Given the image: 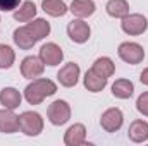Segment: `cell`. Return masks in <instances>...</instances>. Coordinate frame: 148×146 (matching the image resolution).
Wrapping results in <instances>:
<instances>
[{"instance_id":"6da1fadb","label":"cell","mask_w":148,"mask_h":146,"mask_svg":"<svg viewBox=\"0 0 148 146\" xmlns=\"http://www.w3.org/2000/svg\"><path fill=\"white\" fill-rule=\"evenodd\" d=\"M57 91V84L50 79H35L24 89V98L29 105H40L47 96H52Z\"/></svg>"},{"instance_id":"7a4b0ae2","label":"cell","mask_w":148,"mask_h":146,"mask_svg":"<svg viewBox=\"0 0 148 146\" xmlns=\"http://www.w3.org/2000/svg\"><path fill=\"white\" fill-rule=\"evenodd\" d=\"M19 129L26 136H38L43 131V119L36 112H23L19 115Z\"/></svg>"},{"instance_id":"3957f363","label":"cell","mask_w":148,"mask_h":146,"mask_svg":"<svg viewBox=\"0 0 148 146\" xmlns=\"http://www.w3.org/2000/svg\"><path fill=\"white\" fill-rule=\"evenodd\" d=\"M117 53H119V57H121L124 62H127V64H131V65H136V64L143 62V59H145V50H143V46L138 45V43H133V41L121 43Z\"/></svg>"},{"instance_id":"277c9868","label":"cell","mask_w":148,"mask_h":146,"mask_svg":"<svg viewBox=\"0 0 148 146\" xmlns=\"http://www.w3.org/2000/svg\"><path fill=\"white\" fill-rule=\"evenodd\" d=\"M122 31L129 36H138V35H143L148 28V21L145 16L141 14H127L126 17H122Z\"/></svg>"},{"instance_id":"5b68a950","label":"cell","mask_w":148,"mask_h":146,"mask_svg":"<svg viewBox=\"0 0 148 146\" xmlns=\"http://www.w3.org/2000/svg\"><path fill=\"white\" fill-rule=\"evenodd\" d=\"M47 115L53 126H64L71 119V107L64 100H55L53 103H50V107L47 110Z\"/></svg>"},{"instance_id":"8992f818","label":"cell","mask_w":148,"mask_h":146,"mask_svg":"<svg viewBox=\"0 0 148 146\" xmlns=\"http://www.w3.org/2000/svg\"><path fill=\"white\" fill-rule=\"evenodd\" d=\"M124 122V115L119 108H109L105 110L100 117V126L103 127V131L107 132H115L122 127Z\"/></svg>"},{"instance_id":"52a82bcc","label":"cell","mask_w":148,"mask_h":146,"mask_svg":"<svg viewBox=\"0 0 148 146\" xmlns=\"http://www.w3.org/2000/svg\"><path fill=\"white\" fill-rule=\"evenodd\" d=\"M67 35L74 43H84L88 41V38L91 35V29L88 23H84L83 19H74L67 24Z\"/></svg>"},{"instance_id":"ba28073f","label":"cell","mask_w":148,"mask_h":146,"mask_svg":"<svg viewBox=\"0 0 148 146\" xmlns=\"http://www.w3.org/2000/svg\"><path fill=\"white\" fill-rule=\"evenodd\" d=\"M40 59L47 65H59L64 59V53L57 43H47L40 48Z\"/></svg>"},{"instance_id":"9c48e42d","label":"cell","mask_w":148,"mask_h":146,"mask_svg":"<svg viewBox=\"0 0 148 146\" xmlns=\"http://www.w3.org/2000/svg\"><path fill=\"white\" fill-rule=\"evenodd\" d=\"M45 71V62L40 59V57H26L21 64V74L26 77V79H33L41 76Z\"/></svg>"},{"instance_id":"30bf717a","label":"cell","mask_w":148,"mask_h":146,"mask_svg":"<svg viewBox=\"0 0 148 146\" xmlns=\"http://www.w3.org/2000/svg\"><path fill=\"white\" fill-rule=\"evenodd\" d=\"M57 79H59V83H60L62 86H66V88L76 86V84H77V79H79V65L74 64V62L66 64V65L59 71Z\"/></svg>"},{"instance_id":"8fae6325","label":"cell","mask_w":148,"mask_h":146,"mask_svg":"<svg viewBox=\"0 0 148 146\" xmlns=\"http://www.w3.org/2000/svg\"><path fill=\"white\" fill-rule=\"evenodd\" d=\"M19 131V117L10 108L0 110V132L12 134Z\"/></svg>"},{"instance_id":"7c38bea8","label":"cell","mask_w":148,"mask_h":146,"mask_svg":"<svg viewBox=\"0 0 148 146\" xmlns=\"http://www.w3.org/2000/svg\"><path fill=\"white\" fill-rule=\"evenodd\" d=\"M64 143L67 146H79L86 143V127L83 124H74L66 131Z\"/></svg>"},{"instance_id":"4fadbf2b","label":"cell","mask_w":148,"mask_h":146,"mask_svg":"<svg viewBox=\"0 0 148 146\" xmlns=\"http://www.w3.org/2000/svg\"><path fill=\"white\" fill-rule=\"evenodd\" d=\"M12 38H14V43H16L21 50H29V48H33V46H35V43L38 41L28 26L17 28V29L14 31V36H12Z\"/></svg>"},{"instance_id":"5bb4252c","label":"cell","mask_w":148,"mask_h":146,"mask_svg":"<svg viewBox=\"0 0 148 146\" xmlns=\"http://www.w3.org/2000/svg\"><path fill=\"white\" fill-rule=\"evenodd\" d=\"M127 136L133 143H145L148 139V122L145 120H134L129 126Z\"/></svg>"},{"instance_id":"9a60e30c","label":"cell","mask_w":148,"mask_h":146,"mask_svg":"<svg viewBox=\"0 0 148 146\" xmlns=\"http://www.w3.org/2000/svg\"><path fill=\"white\" fill-rule=\"evenodd\" d=\"M21 100H23V96L16 88H3L0 91V103L5 108H10V110L17 108L21 105Z\"/></svg>"},{"instance_id":"2e32d148","label":"cell","mask_w":148,"mask_h":146,"mask_svg":"<svg viewBox=\"0 0 148 146\" xmlns=\"http://www.w3.org/2000/svg\"><path fill=\"white\" fill-rule=\"evenodd\" d=\"M95 3L91 2V0H73V3H71V12H73L76 17H79V19H84V17H90V16H93L95 14Z\"/></svg>"},{"instance_id":"e0dca14e","label":"cell","mask_w":148,"mask_h":146,"mask_svg":"<svg viewBox=\"0 0 148 146\" xmlns=\"http://www.w3.org/2000/svg\"><path fill=\"white\" fill-rule=\"evenodd\" d=\"M133 91H134V84L129 79H117L112 84V95L115 98H121V100L131 98L133 96Z\"/></svg>"},{"instance_id":"ac0fdd59","label":"cell","mask_w":148,"mask_h":146,"mask_svg":"<svg viewBox=\"0 0 148 146\" xmlns=\"http://www.w3.org/2000/svg\"><path fill=\"white\" fill-rule=\"evenodd\" d=\"M84 86H86L88 91H91V93H98V91H102V89L107 86V79L102 77V76H98L95 71L90 69L88 72L84 74Z\"/></svg>"},{"instance_id":"d6986e66","label":"cell","mask_w":148,"mask_h":146,"mask_svg":"<svg viewBox=\"0 0 148 146\" xmlns=\"http://www.w3.org/2000/svg\"><path fill=\"white\" fill-rule=\"evenodd\" d=\"M41 9L48 14V16H52V17H62L69 9H67V5L62 2V0H43L41 2Z\"/></svg>"},{"instance_id":"ffe728a7","label":"cell","mask_w":148,"mask_h":146,"mask_svg":"<svg viewBox=\"0 0 148 146\" xmlns=\"http://www.w3.org/2000/svg\"><path fill=\"white\" fill-rule=\"evenodd\" d=\"M36 16V5L33 2H23L21 7L14 12V19L19 21V23H28V21H33V17Z\"/></svg>"},{"instance_id":"44dd1931","label":"cell","mask_w":148,"mask_h":146,"mask_svg":"<svg viewBox=\"0 0 148 146\" xmlns=\"http://www.w3.org/2000/svg\"><path fill=\"white\" fill-rule=\"evenodd\" d=\"M91 71H95L98 76L109 79L112 74H114V71H115V65H114V62H112L109 57H100V59H97V60L93 62Z\"/></svg>"},{"instance_id":"7402d4cb","label":"cell","mask_w":148,"mask_h":146,"mask_svg":"<svg viewBox=\"0 0 148 146\" xmlns=\"http://www.w3.org/2000/svg\"><path fill=\"white\" fill-rule=\"evenodd\" d=\"M105 9L110 17H117V19H122L129 14V3L126 0H110Z\"/></svg>"},{"instance_id":"603a6c76","label":"cell","mask_w":148,"mask_h":146,"mask_svg":"<svg viewBox=\"0 0 148 146\" xmlns=\"http://www.w3.org/2000/svg\"><path fill=\"white\" fill-rule=\"evenodd\" d=\"M26 26L31 29V33L35 35V38H36L38 41L43 40L45 36H48V33H50V24L45 19H35L33 23H28Z\"/></svg>"},{"instance_id":"cb8c5ba5","label":"cell","mask_w":148,"mask_h":146,"mask_svg":"<svg viewBox=\"0 0 148 146\" xmlns=\"http://www.w3.org/2000/svg\"><path fill=\"white\" fill-rule=\"evenodd\" d=\"M14 50L9 45H0V69H9L14 64Z\"/></svg>"},{"instance_id":"d4e9b609","label":"cell","mask_w":148,"mask_h":146,"mask_svg":"<svg viewBox=\"0 0 148 146\" xmlns=\"http://www.w3.org/2000/svg\"><path fill=\"white\" fill-rule=\"evenodd\" d=\"M136 108H138L140 113H143V115L148 117V91L141 93V95L138 96V100H136Z\"/></svg>"},{"instance_id":"484cf974","label":"cell","mask_w":148,"mask_h":146,"mask_svg":"<svg viewBox=\"0 0 148 146\" xmlns=\"http://www.w3.org/2000/svg\"><path fill=\"white\" fill-rule=\"evenodd\" d=\"M21 3V0H0V10L7 12V10H14L17 9Z\"/></svg>"},{"instance_id":"4316f807","label":"cell","mask_w":148,"mask_h":146,"mask_svg":"<svg viewBox=\"0 0 148 146\" xmlns=\"http://www.w3.org/2000/svg\"><path fill=\"white\" fill-rule=\"evenodd\" d=\"M140 81H141L143 84H147V86H148V67L143 71V72H141V76H140Z\"/></svg>"}]
</instances>
